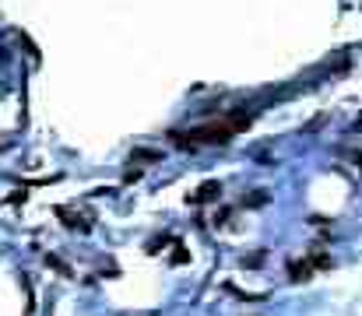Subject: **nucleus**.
<instances>
[{"instance_id": "1", "label": "nucleus", "mask_w": 362, "mask_h": 316, "mask_svg": "<svg viewBox=\"0 0 362 316\" xmlns=\"http://www.w3.org/2000/svg\"><path fill=\"white\" fill-rule=\"evenodd\" d=\"M250 123V116H226V119H215V123H204V127H197V130H190V134H173V141L176 144H222V141H229L236 130H243Z\"/></svg>"}, {"instance_id": "2", "label": "nucleus", "mask_w": 362, "mask_h": 316, "mask_svg": "<svg viewBox=\"0 0 362 316\" xmlns=\"http://www.w3.org/2000/svg\"><path fill=\"white\" fill-rule=\"evenodd\" d=\"M218 194H222V183H215V180H211V183H204L201 190H194V194H190V204H208V201H215Z\"/></svg>"}, {"instance_id": "3", "label": "nucleus", "mask_w": 362, "mask_h": 316, "mask_svg": "<svg viewBox=\"0 0 362 316\" xmlns=\"http://www.w3.org/2000/svg\"><path fill=\"white\" fill-rule=\"evenodd\" d=\"M299 278H310V264H292V281Z\"/></svg>"}]
</instances>
